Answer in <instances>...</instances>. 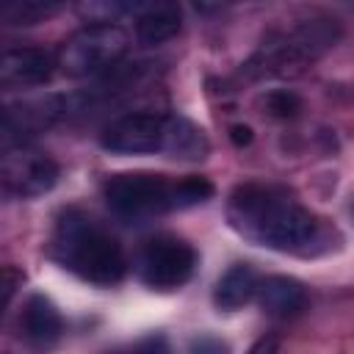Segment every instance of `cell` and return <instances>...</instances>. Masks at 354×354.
Returning <instances> with one entry per match:
<instances>
[{
  "label": "cell",
  "mask_w": 354,
  "mask_h": 354,
  "mask_svg": "<svg viewBox=\"0 0 354 354\" xmlns=\"http://www.w3.org/2000/svg\"><path fill=\"white\" fill-rule=\"evenodd\" d=\"M196 268V249L174 235H158L147 241L141 252V279L155 290L183 288Z\"/></svg>",
  "instance_id": "52a82bcc"
},
{
  "label": "cell",
  "mask_w": 354,
  "mask_h": 354,
  "mask_svg": "<svg viewBox=\"0 0 354 354\" xmlns=\"http://www.w3.org/2000/svg\"><path fill=\"white\" fill-rule=\"evenodd\" d=\"M249 354H277V340H274V337H260V340L249 348Z\"/></svg>",
  "instance_id": "ffe728a7"
},
{
  "label": "cell",
  "mask_w": 354,
  "mask_h": 354,
  "mask_svg": "<svg viewBox=\"0 0 354 354\" xmlns=\"http://www.w3.org/2000/svg\"><path fill=\"white\" fill-rule=\"evenodd\" d=\"M58 183V163L28 144L8 147L3 155V191L6 196L33 199L53 191Z\"/></svg>",
  "instance_id": "ba28073f"
},
{
  "label": "cell",
  "mask_w": 354,
  "mask_h": 354,
  "mask_svg": "<svg viewBox=\"0 0 354 354\" xmlns=\"http://www.w3.org/2000/svg\"><path fill=\"white\" fill-rule=\"evenodd\" d=\"M105 202L116 216L130 221L177 210V180L152 171L113 174L105 183Z\"/></svg>",
  "instance_id": "8992f818"
},
{
  "label": "cell",
  "mask_w": 354,
  "mask_h": 354,
  "mask_svg": "<svg viewBox=\"0 0 354 354\" xmlns=\"http://www.w3.org/2000/svg\"><path fill=\"white\" fill-rule=\"evenodd\" d=\"M58 61L41 47H8L0 58L3 88H30L50 80Z\"/></svg>",
  "instance_id": "9c48e42d"
},
{
  "label": "cell",
  "mask_w": 354,
  "mask_h": 354,
  "mask_svg": "<svg viewBox=\"0 0 354 354\" xmlns=\"http://www.w3.org/2000/svg\"><path fill=\"white\" fill-rule=\"evenodd\" d=\"M213 196V183L207 177H183L177 180V210L202 205Z\"/></svg>",
  "instance_id": "9a60e30c"
},
{
  "label": "cell",
  "mask_w": 354,
  "mask_h": 354,
  "mask_svg": "<svg viewBox=\"0 0 354 354\" xmlns=\"http://www.w3.org/2000/svg\"><path fill=\"white\" fill-rule=\"evenodd\" d=\"M19 326L25 332V337L33 343V346H53L61 332H64V321H61V313L55 310V304L41 296V293H33L25 307H22V315H19Z\"/></svg>",
  "instance_id": "8fae6325"
},
{
  "label": "cell",
  "mask_w": 354,
  "mask_h": 354,
  "mask_svg": "<svg viewBox=\"0 0 354 354\" xmlns=\"http://www.w3.org/2000/svg\"><path fill=\"white\" fill-rule=\"evenodd\" d=\"M100 144L116 155H152L169 152L171 158L199 160L207 155L205 130L185 116L163 113H127L105 127Z\"/></svg>",
  "instance_id": "277c9868"
},
{
  "label": "cell",
  "mask_w": 354,
  "mask_h": 354,
  "mask_svg": "<svg viewBox=\"0 0 354 354\" xmlns=\"http://www.w3.org/2000/svg\"><path fill=\"white\" fill-rule=\"evenodd\" d=\"M257 301L268 315L290 318L307 307V288L293 277H282V274L266 277V279H260Z\"/></svg>",
  "instance_id": "30bf717a"
},
{
  "label": "cell",
  "mask_w": 354,
  "mask_h": 354,
  "mask_svg": "<svg viewBox=\"0 0 354 354\" xmlns=\"http://www.w3.org/2000/svg\"><path fill=\"white\" fill-rule=\"evenodd\" d=\"M337 39H340L337 19L332 17L299 19L288 28L268 33L254 50V55L246 64H241V77L263 80V77L299 75L326 50H332Z\"/></svg>",
  "instance_id": "3957f363"
},
{
  "label": "cell",
  "mask_w": 354,
  "mask_h": 354,
  "mask_svg": "<svg viewBox=\"0 0 354 354\" xmlns=\"http://www.w3.org/2000/svg\"><path fill=\"white\" fill-rule=\"evenodd\" d=\"M257 288H260V277L252 266L238 263L232 268L224 271V277L218 279L216 290H213V301L218 310H238L243 304H249L252 299H257Z\"/></svg>",
  "instance_id": "7c38bea8"
},
{
  "label": "cell",
  "mask_w": 354,
  "mask_h": 354,
  "mask_svg": "<svg viewBox=\"0 0 354 354\" xmlns=\"http://www.w3.org/2000/svg\"><path fill=\"white\" fill-rule=\"evenodd\" d=\"M50 252L64 268L100 288L122 282L127 271L119 241L80 210H64L58 216Z\"/></svg>",
  "instance_id": "7a4b0ae2"
},
{
  "label": "cell",
  "mask_w": 354,
  "mask_h": 354,
  "mask_svg": "<svg viewBox=\"0 0 354 354\" xmlns=\"http://www.w3.org/2000/svg\"><path fill=\"white\" fill-rule=\"evenodd\" d=\"M136 354H174V351H171V346H169V340L163 335H149V337H144L138 343Z\"/></svg>",
  "instance_id": "ac0fdd59"
},
{
  "label": "cell",
  "mask_w": 354,
  "mask_h": 354,
  "mask_svg": "<svg viewBox=\"0 0 354 354\" xmlns=\"http://www.w3.org/2000/svg\"><path fill=\"white\" fill-rule=\"evenodd\" d=\"M191 354H230V346L221 337L199 335V337L191 340Z\"/></svg>",
  "instance_id": "e0dca14e"
},
{
  "label": "cell",
  "mask_w": 354,
  "mask_h": 354,
  "mask_svg": "<svg viewBox=\"0 0 354 354\" xmlns=\"http://www.w3.org/2000/svg\"><path fill=\"white\" fill-rule=\"evenodd\" d=\"M58 11V3H47V0H14L8 6H3V19L8 25H33L36 19L47 17Z\"/></svg>",
  "instance_id": "5bb4252c"
},
{
  "label": "cell",
  "mask_w": 354,
  "mask_h": 354,
  "mask_svg": "<svg viewBox=\"0 0 354 354\" xmlns=\"http://www.w3.org/2000/svg\"><path fill=\"white\" fill-rule=\"evenodd\" d=\"M266 108H268V113L277 116V119H293V116L301 111V100H299L293 91L279 88V91H271V94L266 97Z\"/></svg>",
  "instance_id": "2e32d148"
},
{
  "label": "cell",
  "mask_w": 354,
  "mask_h": 354,
  "mask_svg": "<svg viewBox=\"0 0 354 354\" xmlns=\"http://www.w3.org/2000/svg\"><path fill=\"white\" fill-rule=\"evenodd\" d=\"M180 8L171 6V3H152V6H144L138 8L136 14V36L138 41L144 44H160V41H169L177 36L180 30Z\"/></svg>",
  "instance_id": "4fadbf2b"
},
{
  "label": "cell",
  "mask_w": 354,
  "mask_h": 354,
  "mask_svg": "<svg viewBox=\"0 0 354 354\" xmlns=\"http://www.w3.org/2000/svg\"><path fill=\"white\" fill-rule=\"evenodd\" d=\"M230 227L252 243L277 252H310L321 243V218L296 202L290 194L274 185L246 183L230 194L227 202Z\"/></svg>",
  "instance_id": "6da1fadb"
},
{
  "label": "cell",
  "mask_w": 354,
  "mask_h": 354,
  "mask_svg": "<svg viewBox=\"0 0 354 354\" xmlns=\"http://www.w3.org/2000/svg\"><path fill=\"white\" fill-rule=\"evenodd\" d=\"M127 47H130L127 30L111 19H100L66 36L64 44L58 47L55 61L58 69L69 77H94L108 69H116Z\"/></svg>",
  "instance_id": "5b68a950"
},
{
  "label": "cell",
  "mask_w": 354,
  "mask_h": 354,
  "mask_svg": "<svg viewBox=\"0 0 354 354\" xmlns=\"http://www.w3.org/2000/svg\"><path fill=\"white\" fill-rule=\"evenodd\" d=\"M230 138H232L235 147H246V144H252V127L249 124H232Z\"/></svg>",
  "instance_id": "d6986e66"
}]
</instances>
